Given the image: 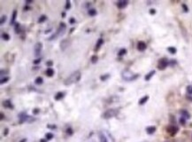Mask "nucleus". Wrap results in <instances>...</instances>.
Wrapping results in <instances>:
<instances>
[{"mask_svg": "<svg viewBox=\"0 0 192 142\" xmlns=\"http://www.w3.org/2000/svg\"><path fill=\"white\" fill-rule=\"evenodd\" d=\"M81 73L79 70H76L74 73H72L65 81H64V84L67 86H69L73 84H76L81 80Z\"/></svg>", "mask_w": 192, "mask_h": 142, "instance_id": "f257e3e1", "label": "nucleus"}, {"mask_svg": "<svg viewBox=\"0 0 192 142\" xmlns=\"http://www.w3.org/2000/svg\"><path fill=\"white\" fill-rule=\"evenodd\" d=\"M121 77L125 81L131 82V81H134V80L137 79L139 77V74H135V73L132 72V71H130L129 69H125L121 73Z\"/></svg>", "mask_w": 192, "mask_h": 142, "instance_id": "f03ea898", "label": "nucleus"}, {"mask_svg": "<svg viewBox=\"0 0 192 142\" xmlns=\"http://www.w3.org/2000/svg\"><path fill=\"white\" fill-rule=\"evenodd\" d=\"M119 114V109L117 108H110V109H107L106 111H104L101 117L104 118V119H111V118L116 116L117 115Z\"/></svg>", "mask_w": 192, "mask_h": 142, "instance_id": "7ed1b4c3", "label": "nucleus"}, {"mask_svg": "<svg viewBox=\"0 0 192 142\" xmlns=\"http://www.w3.org/2000/svg\"><path fill=\"white\" fill-rule=\"evenodd\" d=\"M18 117H19V124H23V123H26V122L27 123H31L35 120L33 117L29 116V115H27V113H24V112L20 113L18 115Z\"/></svg>", "mask_w": 192, "mask_h": 142, "instance_id": "20e7f679", "label": "nucleus"}, {"mask_svg": "<svg viewBox=\"0 0 192 142\" xmlns=\"http://www.w3.org/2000/svg\"><path fill=\"white\" fill-rule=\"evenodd\" d=\"M111 139H113L112 138V135H110L107 131H100L99 132V140L100 142H114L111 141Z\"/></svg>", "mask_w": 192, "mask_h": 142, "instance_id": "39448f33", "label": "nucleus"}, {"mask_svg": "<svg viewBox=\"0 0 192 142\" xmlns=\"http://www.w3.org/2000/svg\"><path fill=\"white\" fill-rule=\"evenodd\" d=\"M66 30H67V24L64 22H60L56 33H57L58 37H61L66 33Z\"/></svg>", "mask_w": 192, "mask_h": 142, "instance_id": "423d86ee", "label": "nucleus"}, {"mask_svg": "<svg viewBox=\"0 0 192 142\" xmlns=\"http://www.w3.org/2000/svg\"><path fill=\"white\" fill-rule=\"evenodd\" d=\"M169 65V61L166 58H162L159 60V64H158V68L159 70H164L166 68V67Z\"/></svg>", "mask_w": 192, "mask_h": 142, "instance_id": "0eeeda50", "label": "nucleus"}, {"mask_svg": "<svg viewBox=\"0 0 192 142\" xmlns=\"http://www.w3.org/2000/svg\"><path fill=\"white\" fill-rule=\"evenodd\" d=\"M42 50V44L41 42L36 43L34 46V54H35V56L38 57L41 54Z\"/></svg>", "mask_w": 192, "mask_h": 142, "instance_id": "6e6552de", "label": "nucleus"}, {"mask_svg": "<svg viewBox=\"0 0 192 142\" xmlns=\"http://www.w3.org/2000/svg\"><path fill=\"white\" fill-rule=\"evenodd\" d=\"M69 45H70V39H67V38L63 39L61 41V43H60V49H61V51H63V52L66 51L68 48Z\"/></svg>", "mask_w": 192, "mask_h": 142, "instance_id": "1a4fd4ad", "label": "nucleus"}, {"mask_svg": "<svg viewBox=\"0 0 192 142\" xmlns=\"http://www.w3.org/2000/svg\"><path fill=\"white\" fill-rule=\"evenodd\" d=\"M166 131H167V132H168L170 135H171V136H175V135L178 132L179 128H178L177 126H175V125H170V126L167 127Z\"/></svg>", "mask_w": 192, "mask_h": 142, "instance_id": "9d476101", "label": "nucleus"}, {"mask_svg": "<svg viewBox=\"0 0 192 142\" xmlns=\"http://www.w3.org/2000/svg\"><path fill=\"white\" fill-rule=\"evenodd\" d=\"M137 50L138 51H140V52H143L146 48H147V44H146V43L145 42H143V41H139L138 43H137Z\"/></svg>", "mask_w": 192, "mask_h": 142, "instance_id": "9b49d317", "label": "nucleus"}, {"mask_svg": "<svg viewBox=\"0 0 192 142\" xmlns=\"http://www.w3.org/2000/svg\"><path fill=\"white\" fill-rule=\"evenodd\" d=\"M127 5H129V1H127V0H120L117 3V6L119 9H124L125 7H127Z\"/></svg>", "mask_w": 192, "mask_h": 142, "instance_id": "f8f14e48", "label": "nucleus"}, {"mask_svg": "<svg viewBox=\"0 0 192 142\" xmlns=\"http://www.w3.org/2000/svg\"><path fill=\"white\" fill-rule=\"evenodd\" d=\"M103 44H104V39H103L102 37L98 38V40L97 41V44H96V45H95L94 52H97V51L101 48V46H102Z\"/></svg>", "mask_w": 192, "mask_h": 142, "instance_id": "ddd939ff", "label": "nucleus"}, {"mask_svg": "<svg viewBox=\"0 0 192 142\" xmlns=\"http://www.w3.org/2000/svg\"><path fill=\"white\" fill-rule=\"evenodd\" d=\"M3 106L4 108H8V109H13L14 108V106L13 105L12 101L10 100H6L3 101Z\"/></svg>", "mask_w": 192, "mask_h": 142, "instance_id": "4468645a", "label": "nucleus"}, {"mask_svg": "<svg viewBox=\"0 0 192 142\" xmlns=\"http://www.w3.org/2000/svg\"><path fill=\"white\" fill-rule=\"evenodd\" d=\"M64 97H65V92H63V91H58V92H57L56 93V95H55V97H54V99H55V101H60V100H62Z\"/></svg>", "mask_w": 192, "mask_h": 142, "instance_id": "2eb2a0df", "label": "nucleus"}, {"mask_svg": "<svg viewBox=\"0 0 192 142\" xmlns=\"http://www.w3.org/2000/svg\"><path fill=\"white\" fill-rule=\"evenodd\" d=\"M155 73H156V71L155 70H152V71H150L146 76H145V77H144V79H145V81H150L151 79H152V77L155 75Z\"/></svg>", "mask_w": 192, "mask_h": 142, "instance_id": "dca6fc26", "label": "nucleus"}, {"mask_svg": "<svg viewBox=\"0 0 192 142\" xmlns=\"http://www.w3.org/2000/svg\"><path fill=\"white\" fill-rule=\"evenodd\" d=\"M180 113H181V115H182V117L185 118V119H189V118H190V115H189V113L187 110L182 109V110L180 111Z\"/></svg>", "mask_w": 192, "mask_h": 142, "instance_id": "f3484780", "label": "nucleus"}, {"mask_svg": "<svg viewBox=\"0 0 192 142\" xmlns=\"http://www.w3.org/2000/svg\"><path fill=\"white\" fill-rule=\"evenodd\" d=\"M155 131H156V127H155V126H148V127L146 128V132H147L148 134H150V135L153 134Z\"/></svg>", "mask_w": 192, "mask_h": 142, "instance_id": "a211bd4d", "label": "nucleus"}, {"mask_svg": "<svg viewBox=\"0 0 192 142\" xmlns=\"http://www.w3.org/2000/svg\"><path fill=\"white\" fill-rule=\"evenodd\" d=\"M16 17H17V10H13V14H12V18H11V23H10L11 25H13L15 23Z\"/></svg>", "mask_w": 192, "mask_h": 142, "instance_id": "6ab92c4d", "label": "nucleus"}, {"mask_svg": "<svg viewBox=\"0 0 192 142\" xmlns=\"http://www.w3.org/2000/svg\"><path fill=\"white\" fill-rule=\"evenodd\" d=\"M54 70L52 69V68H47V70L45 71V75L48 77H53L54 76Z\"/></svg>", "mask_w": 192, "mask_h": 142, "instance_id": "aec40b11", "label": "nucleus"}, {"mask_svg": "<svg viewBox=\"0 0 192 142\" xmlns=\"http://www.w3.org/2000/svg\"><path fill=\"white\" fill-rule=\"evenodd\" d=\"M148 100H149V96L148 95H145V96H143V98H141L140 99V101H139V105H143V104H145L147 101H148Z\"/></svg>", "mask_w": 192, "mask_h": 142, "instance_id": "412c9836", "label": "nucleus"}, {"mask_svg": "<svg viewBox=\"0 0 192 142\" xmlns=\"http://www.w3.org/2000/svg\"><path fill=\"white\" fill-rule=\"evenodd\" d=\"M88 13H89L90 16L93 17V16H96L97 14V10L95 8H90V9H89Z\"/></svg>", "mask_w": 192, "mask_h": 142, "instance_id": "4be33fe9", "label": "nucleus"}, {"mask_svg": "<svg viewBox=\"0 0 192 142\" xmlns=\"http://www.w3.org/2000/svg\"><path fill=\"white\" fill-rule=\"evenodd\" d=\"M42 83H44V79H42V77H36L35 80V84L36 85H41V84H42Z\"/></svg>", "mask_w": 192, "mask_h": 142, "instance_id": "5701e85b", "label": "nucleus"}, {"mask_svg": "<svg viewBox=\"0 0 192 142\" xmlns=\"http://www.w3.org/2000/svg\"><path fill=\"white\" fill-rule=\"evenodd\" d=\"M167 51H168L170 53H171V54H175L176 52H177L176 48H175V47H174V46H170V47H168V48H167Z\"/></svg>", "mask_w": 192, "mask_h": 142, "instance_id": "b1692460", "label": "nucleus"}, {"mask_svg": "<svg viewBox=\"0 0 192 142\" xmlns=\"http://www.w3.org/2000/svg\"><path fill=\"white\" fill-rule=\"evenodd\" d=\"M14 30H15V33H16V34H19V33L21 32V30H20V24H19V23H15Z\"/></svg>", "mask_w": 192, "mask_h": 142, "instance_id": "393cba45", "label": "nucleus"}, {"mask_svg": "<svg viewBox=\"0 0 192 142\" xmlns=\"http://www.w3.org/2000/svg\"><path fill=\"white\" fill-rule=\"evenodd\" d=\"M110 74H104V75H102V76H100V80L101 81H106L107 79H109L110 78Z\"/></svg>", "mask_w": 192, "mask_h": 142, "instance_id": "a878e982", "label": "nucleus"}, {"mask_svg": "<svg viewBox=\"0 0 192 142\" xmlns=\"http://www.w3.org/2000/svg\"><path fill=\"white\" fill-rule=\"evenodd\" d=\"M46 20H47L46 15L42 14V15H41V16L39 17V19H38V23H42V22H45Z\"/></svg>", "mask_w": 192, "mask_h": 142, "instance_id": "bb28decb", "label": "nucleus"}, {"mask_svg": "<svg viewBox=\"0 0 192 142\" xmlns=\"http://www.w3.org/2000/svg\"><path fill=\"white\" fill-rule=\"evenodd\" d=\"M1 36H2V38H3L5 41H9L10 38H11V37H10V35L7 34V33H3Z\"/></svg>", "mask_w": 192, "mask_h": 142, "instance_id": "cd10ccee", "label": "nucleus"}, {"mask_svg": "<svg viewBox=\"0 0 192 142\" xmlns=\"http://www.w3.org/2000/svg\"><path fill=\"white\" fill-rule=\"evenodd\" d=\"M9 80H10L9 77H1V81H0V83H1V84H4L7 83Z\"/></svg>", "mask_w": 192, "mask_h": 142, "instance_id": "c85d7f7f", "label": "nucleus"}, {"mask_svg": "<svg viewBox=\"0 0 192 142\" xmlns=\"http://www.w3.org/2000/svg\"><path fill=\"white\" fill-rule=\"evenodd\" d=\"M126 53H127V50H126L125 48H122V49H120V50L119 51V53H118V55H119L120 57H121V56L125 55Z\"/></svg>", "mask_w": 192, "mask_h": 142, "instance_id": "c756f323", "label": "nucleus"}, {"mask_svg": "<svg viewBox=\"0 0 192 142\" xmlns=\"http://www.w3.org/2000/svg\"><path fill=\"white\" fill-rule=\"evenodd\" d=\"M97 60H98V57H97V55H93V56L90 58V61H91V63H93V64H96V63L97 62Z\"/></svg>", "mask_w": 192, "mask_h": 142, "instance_id": "7c9ffc66", "label": "nucleus"}, {"mask_svg": "<svg viewBox=\"0 0 192 142\" xmlns=\"http://www.w3.org/2000/svg\"><path fill=\"white\" fill-rule=\"evenodd\" d=\"M186 91L189 95H192V85H189L186 88Z\"/></svg>", "mask_w": 192, "mask_h": 142, "instance_id": "2f4dec72", "label": "nucleus"}, {"mask_svg": "<svg viewBox=\"0 0 192 142\" xmlns=\"http://www.w3.org/2000/svg\"><path fill=\"white\" fill-rule=\"evenodd\" d=\"M6 20H7V16L6 15H2V17H1V20H0V24L1 25H3L4 23L6 21Z\"/></svg>", "mask_w": 192, "mask_h": 142, "instance_id": "473e14b6", "label": "nucleus"}, {"mask_svg": "<svg viewBox=\"0 0 192 142\" xmlns=\"http://www.w3.org/2000/svg\"><path fill=\"white\" fill-rule=\"evenodd\" d=\"M71 8V2L69 0H67L66 1V5H65V9L66 10H69Z\"/></svg>", "mask_w": 192, "mask_h": 142, "instance_id": "72a5a7b5", "label": "nucleus"}, {"mask_svg": "<svg viewBox=\"0 0 192 142\" xmlns=\"http://www.w3.org/2000/svg\"><path fill=\"white\" fill-rule=\"evenodd\" d=\"M53 134L52 133H51V132H49V133H46L45 134V138H46V139L47 140H50V139H52L53 138Z\"/></svg>", "mask_w": 192, "mask_h": 142, "instance_id": "f704fd0d", "label": "nucleus"}, {"mask_svg": "<svg viewBox=\"0 0 192 142\" xmlns=\"http://www.w3.org/2000/svg\"><path fill=\"white\" fill-rule=\"evenodd\" d=\"M67 134L68 135V136H71V135H73V133H74V131H73V129L71 128V127H68L67 129Z\"/></svg>", "mask_w": 192, "mask_h": 142, "instance_id": "c9c22d12", "label": "nucleus"}, {"mask_svg": "<svg viewBox=\"0 0 192 142\" xmlns=\"http://www.w3.org/2000/svg\"><path fill=\"white\" fill-rule=\"evenodd\" d=\"M57 37H58V35H57V33H55V34H52L50 37H48V40H49V41H51V40L56 39Z\"/></svg>", "mask_w": 192, "mask_h": 142, "instance_id": "e433bc0d", "label": "nucleus"}, {"mask_svg": "<svg viewBox=\"0 0 192 142\" xmlns=\"http://www.w3.org/2000/svg\"><path fill=\"white\" fill-rule=\"evenodd\" d=\"M179 121H180V124H181L182 125H185V124H186V119H185V118L181 117Z\"/></svg>", "mask_w": 192, "mask_h": 142, "instance_id": "4c0bfd02", "label": "nucleus"}, {"mask_svg": "<svg viewBox=\"0 0 192 142\" xmlns=\"http://www.w3.org/2000/svg\"><path fill=\"white\" fill-rule=\"evenodd\" d=\"M41 61H42V59H41V58H37L36 60H35L33 61V63H34L35 65H38Z\"/></svg>", "mask_w": 192, "mask_h": 142, "instance_id": "58836bf2", "label": "nucleus"}, {"mask_svg": "<svg viewBox=\"0 0 192 142\" xmlns=\"http://www.w3.org/2000/svg\"><path fill=\"white\" fill-rule=\"evenodd\" d=\"M47 128H49V129H51V130H55V129L57 128V126L54 125V124H48V125H47Z\"/></svg>", "mask_w": 192, "mask_h": 142, "instance_id": "ea45409f", "label": "nucleus"}, {"mask_svg": "<svg viewBox=\"0 0 192 142\" xmlns=\"http://www.w3.org/2000/svg\"><path fill=\"white\" fill-rule=\"evenodd\" d=\"M182 8H183V10H184L185 13H188V12H189V8H188V6H187L185 4H182Z\"/></svg>", "mask_w": 192, "mask_h": 142, "instance_id": "a19ab883", "label": "nucleus"}, {"mask_svg": "<svg viewBox=\"0 0 192 142\" xmlns=\"http://www.w3.org/2000/svg\"><path fill=\"white\" fill-rule=\"evenodd\" d=\"M75 22H76V20H75L74 18L72 17V18L69 19V23H70V24H74Z\"/></svg>", "mask_w": 192, "mask_h": 142, "instance_id": "79ce46f5", "label": "nucleus"}, {"mask_svg": "<svg viewBox=\"0 0 192 142\" xmlns=\"http://www.w3.org/2000/svg\"><path fill=\"white\" fill-rule=\"evenodd\" d=\"M39 112H40V109H39V108H35V109L33 110V114H34V115H37Z\"/></svg>", "mask_w": 192, "mask_h": 142, "instance_id": "37998d69", "label": "nucleus"}, {"mask_svg": "<svg viewBox=\"0 0 192 142\" xmlns=\"http://www.w3.org/2000/svg\"><path fill=\"white\" fill-rule=\"evenodd\" d=\"M8 132H9V129H8V128H6L5 131H4V136H7V135H8Z\"/></svg>", "mask_w": 192, "mask_h": 142, "instance_id": "c03bdc74", "label": "nucleus"}, {"mask_svg": "<svg viewBox=\"0 0 192 142\" xmlns=\"http://www.w3.org/2000/svg\"><path fill=\"white\" fill-rule=\"evenodd\" d=\"M46 65H47V66H49V67L52 66V65H53V62H52V60H48V61L46 62Z\"/></svg>", "mask_w": 192, "mask_h": 142, "instance_id": "a18cd8bd", "label": "nucleus"}, {"mask_svg": "<svg viewBox=\"0 0 192 142\" xmlns=\"http://www.w3.org/2000/svg\"><path fill=\"white\" fill-rule=\"evenodd\" d=\"M30 8H31L30 6H27V5H26V6H24L23 10H24V11H29V10H30Z\"/></svg>", "mask_w": 192, "mask_h": 142, "instance_id": "49530a36", "label": "nucleus"}, {"mask_svg": "<svg viewBox=\"0 0 192 142\" xmlns=\"http://www.w3.org/2000/svg\"><path fill=\"white\" fill-rule=\"evenodd\" d=\"M150 13H151L152 15L155 14V13H156V10H155V9H150Z\"/></svg>", "mask_w": 192, "mask_h": 142, "instance_id": "de8ad7c7", "label": "nucleus"}, {"mask_svg": "<svg viewBox=\"0 0 192 142\" xmlns=\"http://www.w3.org/2000/svg\"><path fill=\"white\" fill-rule=\"evenodd\" d=\"M7 72H6V70H4V69H2L1 70V77H3V76H4V74H6Z\"/></svg>", "mask_w": 192, "mask_h": 142, "instance_id": "09e8293b", "label": "nucleus"}, {"mask_svg": "<svg viewBox=\"0 0 192 142\" xmlns=\"http://www.w3.org/2000/svg\"><path fill=\"white\" fill-rule=\"evenodd\" d=\"M0 117H1V120H4V119H5V115H4V113L0 114Z\"/></svg>", "mask_w": 192, "mask_h": 142, "instance_id": "8fccbe9b", "label": "nucleus"}, {"mask_svg": "<svg viewBox=\"0 0 192 142\" xmlns=\"http://www.w3.org/2000/svg\"><path fill=\"white\" fill-rule=\"evenodd\" d=\"M31 3H33L32 0H27L26 1V5H29V4H31Z\"/></svg>", "mask_w": 192, "mask_h": 142, "instance_id": "3c124183", "label": "nucleus"}, {"mask_svg": "<svg viewBox=\"0 0 192 142\" xmlns=\"http://www.w3.org/2000/svg\"><path fill=\"white\" fill-rule=\"evenodd\" d=\"M40 142H47V139L46 138H42V139H40Z\"/></svg>", "mask_w": 192, "mask_h": 142, "instance_id": "603ef678", "label": "nucleus"}, {"mask_svg": "<svg viewBox=\"0 0 192 142\" xmlns=\"http://www.w3.org/2000/svg\"><path fill=\"white\" fill-rule=\"evenodd\" d=\"M19 142H27V138H22Z\"/></svg>", "mask_w": 192, "mask_h": 142, "instance_id": "864d4df0", "label": "nucleus"}, {"mask_svg": "<svg viewBox=\"0 0 192 142\" xmlns=\"http://www.w3.org/2000/svg\"><path fill=\"white\" fill-rule=\"evenodd\" d=\"M51 30H45V34H47V33H49V32H51Z\"/></svg>", "mask_w": 192, "mask_h": 142, "instance_id": "5fc2aeb1", "label": "nucleus"}, {"mask_svg": "<svg viewBox=\"0 0 192 142\" xmlns=\"http://www.w3.org/2000/svg\"><path fill=\"white\" fill-rule=\"evenodd\" d=\"M62 17H63V18L66 17V13H62Z\"/></svg>", "mask_w": 192, "mask_h": 142, "instance_id": "6e6d98bb", "label": "nucleus"}, {"mask_svg": "<svg viewBox=\"0 0 192 142\" xmlns=\"http://www.w3.org/2000/svg\"><path fill=\"white\" fill-rule=\"evenodd\" d=\"M74 30H75L74 28H71V30H70V33H72V32H73V31H74Z\"/></svg>", "mask_w": 192, "mask_h": 142, "instance_id": "4d7b16f0", "label": "nucleus"}]
</instances>
